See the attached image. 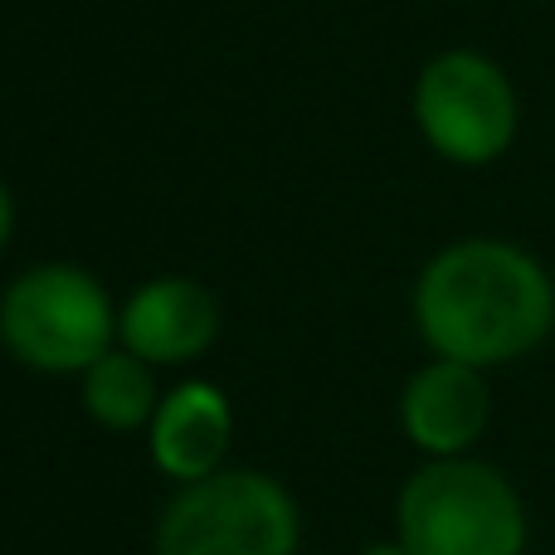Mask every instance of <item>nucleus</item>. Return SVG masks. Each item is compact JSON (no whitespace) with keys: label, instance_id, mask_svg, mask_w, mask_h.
I'll list each match as a JSON object with an SVG mask.
<instances>
[{"label":"nucleus","instance_id":"obj_5","mask_svg":"<svg viewBox=\"0 0 555 555\" xmlns=\"http://www.w3.org/2000/svg\"><path fill=\"white\" fill-rule=\"evenodd\" d=\"M414 127L453 166H492L512 152L521 98L507 68L478 49H443L414 78Z\"/></svg>","mask_w":555,"mask_h":555},{"label":"nucleus","instance_id":"obj_1","mask_svg":"<svg viewBox=\"0 0 555 555\" xmlns=\"http://www.w3.org/2000/svg\"><path fill=\"white\" fill-rule=\"evenodd\" d=\"M410 307L434 356L498 371L555 332V278L521 244L468 234L424 263Z\"/></svg>","mask_w":555,"mask_h":555},{"label":"nucleus","instance_id":"obj_11","mask_svg":"<svg viewBox=\"0 0 555 555\" xmlns=\"http://www.w3.org/2000/svg\"><path fill=\"white\" fill-rule=\"evenodd\" d=\"M356 555H410V546H404L400 537H390V541H365Z\"/></svg>","mask_w":555,"mask_h":555},{"label":"nucleus","instance_id":"obj_2","mask_svg":"<svg viewBox=\"0 0 555 555\" xmlns=\"http://www.w3.org/2000/svg\"><path fill=\"white\" fill-rule=\"evenodd\" d=\"M410 555H527V502L482 459H429L395 502Z\"/></svg>","mask_w":555,"mask_h":555},{"label":"nucleus","instance_id":"obj_7","mask_svg":"<svg viewBox=\"0 0 555 555\" xmlns=\"http://www.w3.org/2000/svg\"><path fill=\"white\" fill-rule=\"evenodd\" d=\"M220 302L205 283L162 273L142 283L117 312V341L146 365H191L220 341Z\"/></svg>","mask_w":555,"mask_h":555},{"label":"nucleus","instance_id":"obj_3","mask_svg":"<svg viewBox=\"0 0 555 555\" xmlns=\"http://www.w3.org/2000/svg\"><path fill=\"white\" fill-rule=\"evenodd\" d=\"M117 312L103 283L78 263H35L0 293V346L39 375H83L113 351Z\"/></svg>","mask_w":555,"mask_h":555},{"label":"nucleus","instance_id":"obj_4","mask_svg":"<svg viewBox=\"0 0 555 555\" xmlns=\"http://www.w3.org/2000/svg\"><path fill=\"white\" fill-rule=\"evenodd\" d=\"M302 507L259 468L185 482L156 521V555H297Z\"/></svg>","mask_w":555,"mask_h":555},{"label":"nucleus","instance_id":"obj_9","mask_svg":"<svg viewBox=\"0 0 555 555\" xmlns=\"http://www.w3.org/2000/svg\"><path fill=\"white\" fill-rule=\"evenodd\" d=\"M156 365L132 356L127 346H113L83 371V410L93 424L113 434H137L152 424L162 390H156Z\"/></svg>","mask_w":555,"mask_h":555},{"label":"nucleus","instance_id":"obj_10","mask_svg":"<svg viewBox=\"0 0 555 555\" xmlns=\"http://www.w3.org/2000/svg\"><path fill=\"white\" fill-rule=\"evenodd\" d=\"M10 234H15V195H10V185L0 181V254H5Z\"/></svg>","mask_w":555,"mask_h":555},{"label":"nucleus","instance_id":"obj_8","mask_svg":"<svg viewBox=\"0 0 555 555\" xmlns=\"http://www.w3.org/2000/svg\"><path fill=\"white\" fill-rule=\"evenodd\" d=\"M234 439L230 395L210 380H181L162 395L152 424H146V449L152 463L176 482H201L224 468V453Z\"/></svg>","mask_w":555,"mask_h":555},{"label":"nucleus","instance_id":"obj_6","mask_svg":"<svg viewBox=\"0 0 555 555\" xmlns=\"http://www.w3.org/2000/svg\"><path fill=\"white\" fill-rule=\"evenodd\" d=\"M492 424L488 371L463 361H424L400 390V429L424 459H468Z\"/></svg>","mask_w":555,"mask_h":555}]
</instances>
